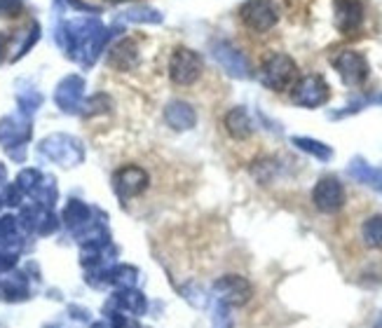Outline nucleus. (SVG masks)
Here are the masks:
<instances>
[{
    "label": "nucleus",
    "mask_w": 382,
    "mask_h": 328,
    "mask_svg": "<svg viewBox=\"0 0 382 328\" xmlns=\"http://www.w3.org/2000/svg\"><path fill=\"white\" fill-rule=\"evenodd\" d=\"M240 19L254 33H267L270 28L277 26L279 10L272 0H247L240 7Z\"/></svg>",
    "instance_id": "7ed1b4c3"
},
{
    "label": "nucleus",
    "mask_w": 382,
    "mask_h": 328,
    "mask_svg": "<svg viewBox=\"0 0 382 328\" xmlns=\"http://www.w3.org/2000/svg\"><path fill=\"white\" fill-rule=\"evenodd\" d=\"M333 68L338 71V75L347 87H361L371 75L369 61L356 50H342L340 55H335Z\"/></svg>",
    "instance_id": "20e7f679"
},
{
    "label": "nucleus",
    "mask_w": 382,
    "mask_h": 328,
    "mask_svg": "<svg viewBox=\"0 0 382 328\" xmlns=\"http://www.w3.org/2000/svg\"><path fill=\"white\" fill-rule=\"evenodd\" d=\"M148 171L141 169L136 164H129V166H122V169L116 171L113 176V188L120 200H132V197H139L141 193H146L148 188Z\"/></svg>",
    "instance_id": "0eeeda50"
},
{
    "label": "nucleus",
    "mask_w": 382,
    "mask_h": 328,
    "mask_svg": "<svg viewBox=\"0 0 382 328\" xmlns=\"http://www.w3.org/2000/svg\"><path fill=\"white\" fill-rule=\"evenodd\" d=\"M364 24L361 0H335V26L342 35H352Z\"/></svg>",
    "instance_id": "9d476101"
},
{
    "label": "nucleus",
    "mask_w": 382,
    "mask_h": 328,
    "mask_svg": "<svg viewBox=\"0 0 382 328\" xmlns=\"http://www.w3.org/2000/svg\"><path fill=\"white\" fill-rule=\"evenodd\" d=\"M5 50H7V35L0 33V61H3V57H5Z\"/></svg>",
    "instance_id": "393cba45"
},
{
    "label": "nucleus",
    "mask_w": 382,
    "mask_h": 328,
    "mask_svg": "<svg viewBox=\"0 0 382 328\" xmlns=\"http://www.w3.org/2000/svg\"><path fill=\"white\" fill-rule=\"evenodd\" d=\"M89 220V207L85 202H78V200H71L66 204L64 209V223L71 227V230H78V227L87 225Z\"/></svg>",
    "instance_id": "f3484780"
},
{
    "label": "nucleus",
    "mask_w": 382,
    "mask_h": 328,
    "mask_svg": "<svg viewBox=\"0 0 382 328\" xmlns=\"http://www.w3.org/2000/svg\"><path fill=\"white\" fill-rule=\"evenodd\" d=\"M361 237L366 242V247L382 249V213L366 220L364 227H361Z\"/></svg>",
    "instance_id": "a211bd4d"
},
{
    "label": "nucleus",
    "mask_w": 382,
    "mask_h": 328,
    "mask_svg": "<svg viewBox=\"0 0 382 328\" xmlns=\"http://www.w3.org/2000/svg\"><path fill=\"white\" fill-rule=\"evenodd\" d=\"M40 152H45L50 159H55V162H61L66 166H71L82 159L80 143L68 139V136H50V139H45L40 146Z\"/></svg>",
    "instance_id": "1a4fd4ad"
},
{
    "label": "nucleus",
    "mask_w": 382,
    "mask_h": 328,
    "mask_svg": "<svg viewBox=\"0 0 382 328\" xmlns=\"http://www.w3.org/2000/svg\"><path fill=\"white\" fill-rule=\"evenodd\" d=\"M136 272L134 268H129V265H118V268H113L111 272H106V277H108L111 284H118L122 288H129L136 281Z\"/></svg>",
    "instance_id": "6ab92c4d"
},
{
    "label": "nucleus",
    "mask_w": 382,
    "mask_h": 328,
    "mask_svg": "<svg viewBox=\"0 0 382 328\" xmlns=\"http://www.w3.org/2000/svg\"><path fill=\"white\" fill-rule=\"evenodd\" d=\"M213 57H216L218 64L230 75H235V78H249L251 75V66L247 57H244L240 50H235L230 43H218L216 47H213Z\"/></svg>",
    "instance_id": "9b49d317"
},
{
    "label": "nucleus",
    "mask_w": 382,
    "mask_h": 328,
    "mask_svg": "<svg viewBox=\"0 0 382 328\" xmlns=\"http://www.w3.org/2000/svg\"><path fill=\"white\" fill-rule=\"evenodd\" d=\"M312 202H315V207L322 213L340 211L347 202L345 186H342L335 176H324L315 186V190H312Z\"/></svg>",
    "instance_id": "423d86ee"
},
{
    "label": "nucleus",
    "mask_w": 382,
    "mask_h": 328,
    "mask_svg": "<svg viewBox=\"0 0 382 328\" xmlns=\"http://www.w3.org/2000/svg\"><path fill=\"white\" fill-rule=\"evenodd\" d=\"M328 96H331V89H328L322 75H317V73L298 78V82L291 87V101L296 106H303V108H317V106H324L328 101Z\"/></svg>",
    "instance_id": "39448f33"
},
{
    "label": "nucleus",
    "mask_w": 382,
    "mask_h": 328,
    "mask_svg": "<svg viewBox=\"0 0 382 328\" xmlns=\"http://www.w3.org/2000/svg\"><path fill=\"white\" fill-rule=\"evenodd\" d=\"M82 89H85V82L78 75H68V78L57 87V103L64 111H75L80 103Z\"/></svg>",
    "instance_id": "4468645a"
},
{
    "label": "nucleus",
    "mask_w": 382,
    "mask_h": 328,
    "mask_svg": "<svg viewBox=\"0 0 382 328\" xmlns=\"http://www.w3.org/2000/svg\"><path fill=\"white\" fill-rule=\"evenodd\" d=\"M111 68L116 71H132L139 64V45L132 38H122L118 45H113L108 57H106Z\"/></svg>",
    "instance_id": "f8f14e48"
},
{
    "label": "nucleus",
    "mask_w": 382,
    "mask_h": 328,
    "mask_svg": "<svg viewBox=\"0 0 382 328\" xmlns=\"http://www.w3.org/2000/svg\"><path fill=\"white\" fill-rule=\"evenodd\" d=\"M7 204H19L21 202V188L19 186H10L7 188Z\"/></svg>",
    "instance_id": "b1692460"
},
{
    "label": "nucleus",
    "mask_w": 382,
    "mask_h": 328,
    "mask_svg": "<svg viewBox=\"0 0 382 328\" xmlns=\"http://www.w3.org/2000/svg\"><path fill=\"white\" fill-rule=\"evenodd\" d=\"M164 122L176 132H186V129H193L197 122V113L190 103L186 101H172L164 108Z\"/></svg>",
    "instance_id": "ddd939ff"
},
{
    "label": "nucleus",
    "mask_w": 382,
    "mask_h": 328,
    "mask_svg": "<svg viewBox=\"0 0 382 328\" xmlns=\"http://www.w3.org/2000/svg\"><path fill=\"white\" fill-rule=\"evenodd\" d=\"M204 61L190 47H176L169 59V78L176 87H193L202 78Z\"/></svg>",
    "instance_id": "f03ea898"
},
{
    "label": "nucleus",
    "mask_w": 382,
    "mask_h": 328,
    "mask_svg": "<svg viewBox=\"0 0 382 328\" xmlns=\"http://www.w3.org/2000/svg\"><path fill=\"white\" fill-rule=\"evenodd\" d=\"M378 328H382V326H378Z\"/></svg>",
    "instance_id": "bb28decb"
},
{
    "label": "nucleus",
    "mask_w": 382,
    "mask_h": 328,
    "mask_svg": "<svg viewBox=\"0 0 382 328\" xmlns=\"http://www.w3.org/2000/svg\"><path fill=\"white\" fill-rule=\"evenodd\" d=\"M0 239H3V242L17 239V218H14V216H3V218H0Z\"/></svg>",
    "instance_id": "4be33fe9"
},
{
    "label": "nucleus",
    "mask_w": 382,
    "mask_h": 328,
    "mask_svg": "<svg viewBox=\"0 0 382 328\" xmlns=\"http://www.w3.org/2000/svg\"><path fill=\"white\" fill-rule=\"evenodd\" d=\"M0 204H3V202H0Z\"/></svg>",
    "instance_id": "cd10ccee"
},
{
    "label": "nucleus",
    "mask_w": 382,
    "mask_h": 328,
    "mask_svg": "<svg viewBox=\"0 0 382 328\" xmlns=\"http://www.w3.org/2000/svg\"><path fill=\"white\" fill-rule=\"evenodd\" d=\"M223 125L227 129V134L232 136L237 141H244L254 134V122H251V115L244 108H232L230 113L225 115Z\"/></svg>",
    "instance_id": "2eb2a0df"
},
{
    "label": "nucleus",
    "mask_w": 382,
    "mask_h": 328,
    "mask_svg": "<svg viewBox=\"0 0 382 328\" xmlns=\"http://www.w3.org/2000/svg\"><path fill=\"white\" fill-rule=\"evenodd\" d=\"M261 82L272 91H286L298 82V66L288 55H270L261 66Z\"/></svg>",
    "instance_id": "f257e3e1"
},
{
    "label": "nucleus",
    "mask_w": 382,
    "mask_h": 328,
    "mask_svg": "<svg viewBox=\"0 0 382 328\" xmlns=\"http://www.w3.org/2000/svg\"><path fill=\"white\" fill-rule=\"evenodd\" d=\"M213 291H216V295L223 302L240 307V305L251 300L254 288H251L249 281L244 277H240V274H225V277H218L216 281H213Z\"/></svg>",
    "instance_id": "6e6552de"
},
{
    "label": "nucleus",
    "mask_w": 382,
    "mask_h": 328,
    "mask_svg": "<svg viewBox=\"0 0 382 328\" xmlns=\"http://www.w3.org/2000/svg\"><path fill=\"white\" fill-rule=\"evenodd\" d=\"M111 324H113V328H141L134 319H129L125 312H116V315H111Z\"/></svg>",
    "instance_id": "5701e85b"
},
{
    "label": "nucleus",
    "mask_w": 382,
    "mask_h": 328,
    "mask_svg": "<svg viewBox=\"0 0 382 328\" xmlns=\"http://www.w3.org/2000/svg\"><path fill=\"white\" fill-rule=\"evenodd\" d=\"M113 302L118 305L120 312H127V315H143V310H146V298L134 288H122L120 293H116Z\"/></svg>",
    "instance_id": "dca6fc26"
},
{
    "label": "nucleus",
    "mask_w": 382,
    "mask_h": 328,
    "mask_svg": "<svg viewBox=\"0 0 382 328\" xmlns=\"http://www.w3.org/2000/svg\"><path fill=\"white\" fill-rule=\"evenodd\" d=\"M293 143L300 150H305V152H312V155H317L319 159H328L333 155V150L328 148V146H324V143H319V141H312V139H300V136H296L293 139Z\"/></svg>",
    "instance_id": "aec40b11"
},
{
    "label": "nucleus",
    "mask_w": 382,
    "mask_h": 328,
    "mask_svg": "<svg viewBox=\"0 0 382 328\" xmlns=\"http://www.w3.org/2000/svg\"><path fill=\"white\" fill-rule=\"evenodd\" d=\"M40 171H35V169H24L19 174V179H17V186L24 190V193H35L38 186H40Z\"/></svg>",
    "instance_id": "412c9836"
},
{
    "label": "nucleus",
    "mask_w": 382,
    "mask_h": 328,
    "mask_svg": "<svg viewBox=\"0 0 382 328\" xmlns=\"http://www.w3.org/2000/svg\"><path fill=\"white\" fill-rule=\"evenodd\" d=\"M108 3H116L118 5V3H127V0H108Z\"/></svg>",
    "instance_id": "a878e982"
}]
</instances>
